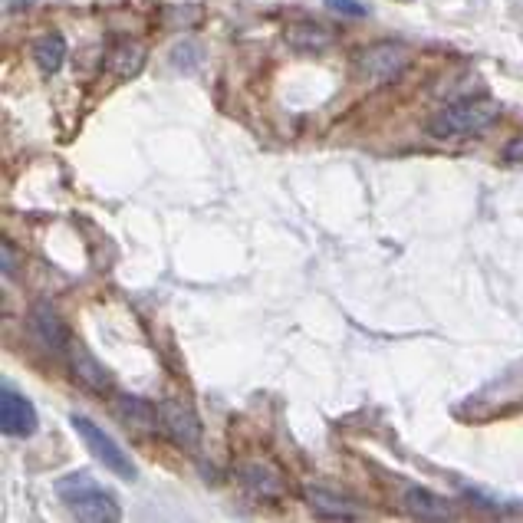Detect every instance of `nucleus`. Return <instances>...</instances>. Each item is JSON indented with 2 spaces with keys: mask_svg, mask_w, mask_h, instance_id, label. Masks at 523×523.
Segmentation results:
<instances>
[{
  "mask_svg": "<svg viewBox=\"0 0 523 523\" xmlns=\"http://www.w3.org/2000/svg\"><path fill=\"white\" fill-rule=\"evenodd\" d=\"M408 63V53L402 47H392V43H382V47H372L362 53V73L372 76L375 83H389V79H395Z\"/></svg>",
  "mask_w": 523,
  "mask_h": 523,
  "instance_id": "0eeeda50",
  "label": "nucleus"
},
{
  "mask_svg": "<svg viewBox=\"0 0 523 523\" xmlns=\"http://www.w3.org/2000/svg\"><path fill=\"white\" fill-rule=\"evenodd\" d=\"M106 66H109V73L119 76V79L139 76V70L145 66V50L139 47V43H119V47L109 53Z\"/></svg>",
  "mask_w": 523,
  "mask_h": 523,
  "instance_id": "9d476101",
  "label": "nucleus"
},
{
  "mask_svg": "<svg viewBox=\"0 0 523 523\" xmlns=\"http://www.w3.org/2000/svg\"><path fill=\"white\" fill-rule=\"evenodd\" d=\"M500 116L497 102L491 99H461L451 102L428 122V132L435 139H468V135L484 132L487 125H494Z\"/></svg>",
  "mask_w": 523,
  "mask_h": 523,
  "instance_id": "f03ea898",
  "label": "nucleus"
},
{
  "mask_svg": "<svg viewBox=\"0 0 523 523\" xmlns=\"http://www.w3.org/2000/svg\"><path fill=\"white\" fill-rule=\"evenodd\" d=\"M70 359H73V375L86 385V389H93V392H109L112 389L109 372L102 369L99 362L89 356V352L79 343H70Z\"/></svg>",
  "mask_w": 523,
  "mask_h": 523,
  "instance_id": "6e6552de",
  "label": "nucleus"
},
{
  "mask_svg": "<svg viewBox=\"0 0 523 523\" xmlns=\"http://www.w3.org/2000/svg\"><path fill=\"white\" fill-rule=\"evenodd\" d=\"M0 250H4V274L10 277V274H14V250H10V244H7V241L0 244Z\"/></svg>",
  "mask_w": 523,
  "mask_h": 523,
  "instance_id": "f3484780",
  "label": "nucleus"
},
{
  "mask_svg": "<svg viewBox=\"0 0 523 523\" xmlns=\"http://www.w3.org/2000/svg\"><path fill=\"white\" fill-rule=\"evenodd\" d=\"M405 504L415 517H422V520H448L451 517V507L445 504V500L422 491V487H412L405 497Z\"/></svg>",
  "mask_w": 523,
  "mask_h": 523,
  "instance_id": "ddd939ff",
  "label": "nucleus"
},
{
  "mask_svg": "<svg viewBox=\"0 0 523 523\" xmlns=\"http://www.w3.org/2000/svg\"><path fill=\"white\" fill-rule=\"evenodd\" d=\"M56 497L63 500L66 510L76 520L86 523H116L122 517V510L116 504V497L89 477V471H73L56 481Z\"/></svg>",
  "mask_w": 523,
  "mask_h": 523,
  "instance_id": "f257e3e1",
  "label": "nucleus"
},
{
  "mask_svg": "<svg viewBox=\"0 0 523 523\" xmlns=\"http://www.w3.org/2000/svg\"><path fill=\"white\" fill-rule=\"evenodd\" d=\"M37 408L27 399V395H20L14 385H0V428H4V435L10 438H30L33 431H37Z\"/></svg>",
  "mask_w": 523,
  "mask_h": 523,
  "instance_id": "39448f33",
  "label": "nucleus"
},
{
  "mask_svg": "<svg viewBox=\"0 0 523 523\" xmlns=\"http://www.w3.org/2000/svg\"><path fill=\"white\" fill-rule=\"evenodd\" d=\"M116 415L122 418V422H129L135 428H158V408H152L145 399H135V395H122V399L116 402Z\"/></svg>",
  "mask_w": 523,
  "mask_h": 523,
  "instance_id": "9b49d317",
  "label": "nucleus"
},
{
  "mask_svg": "<svg viewBox=\"0 0 523 523\" xmlns=\"http://www.w3.org/2000/svg\"><path fill=\"white\" fill-rule=\"evenodd\" d=\"M310 507L320 517H333V520H352L356 517V510H349L346 500H339V497L326 494V491H310Z\"/></svg>",
  "mask_w": 523,
  "mask_h": 523,
  "instance_id": "4468645a",
  "label": "nucleus"
},
{
  "mask_svg": "<svg viewBox=\"0 0 523 523\" xmlns=\"http://www.w3.org/2000/svg\"><path fill=\"white\" fill-rule=\"evenodd\" d=\"M14 4H33V0H14Z\"/></svg>",
  "mask_w": 523,
  "mask_h": 523,
  "instance_id": "a211bd4d",
  "label": "nucleus"
},
{
  "mask_svg": "<svg viewBox=\"0 0 523 523\" xmlns=\"http://www.w3.org/2000/svg\"><path fill=\"white\" fill-rule=\"evenodd\" d=\"M241 484L247 487L250 494L254 497H264V500H274L283 494V481H280V474L274 468H267V464H244L241 468Z\"/></svg>",
  "mask_w": 523,
  "mask_h": 523,
  "instance_id": "1a4fd4ad",
  "label": "nucleus"
},
{
  "mask_svg": "<svg viewBox=\"0 0 523 523\" xmlns=\"http://www.w3.org/2000/svg\"><path fill=\"white\" fill-rule=\"evenodd\" d=\"M158 428H162L175 445L188 448V451H198V445H201V418L195 415V408L185 402L158 405Z\"/></svg>",
  "mask_w": 523,
  "mask_h": 523,
  "instance_id": "20e7f679",
  "label": "nucleus"
},
{
  "mask_svg": "<svg viewBox=\"0 0 523 523\" xmlns=\"http://www.w3.org/2000/svg\"><path fill=\"white\" fill-rule=\"evenodd\" d=\"M504 162H510V165H523V139H514L504 149Z\"/></svg>",
  "mask_w": 523,
  "mask_h": 523,
  "instance_id": "dca6fc26",
  "label": "nucleus"
},
{
  "mask_svg": "<svg viewBox=\"0 0 523 523\" xmlns=\"http://www.w3.org/2000/svg\"><path fill=\"white\" fill-rule=\"evenodd\" d=\"M70 425H73L76 435L83 438L86 451H93V458L102 464V468L125 477V481H135V477H139V471H135V464L129 458V451H122L119 441L112 435H106V431H102L96 422H89L86 415H73Z\"/></svg>",
  "mask_w": 523,
  "mask_h": 523,
  "instance_id": "7ed1b4c3",
  "label": "nucleus"
},
{
  "mask_svg": "<svg viewBox=\"0 0 523 523\" xmlns=\"http://www.w3.org/2000/svg\"><path fill=\"white\" fill-rule=\"evenodd\" d=\"M326 7L346 17H366V7H362L359 0H326Z\"/></svg>",
  "mask_w": 523,
  "mask_h": 523,
  "instance_id": "2eb2a0df",
  "label": "nucleus"
},
{
  "mask_svg": "<svg viewBox=\"0 0 523 523\" xmlns=\"http://www.w3.org/2000/svg\"><path fill=\"white\" fill-rule=\"evenodd\" d=\"M33 60H37V66L43 73L53 76L66 60V40L60 37V33H47V37H40L37 47H33Z\"/></svg>",
  "mask_w": 523,
  "mask_h": 523,
  "instance_id": "f8f14e48",
  "label": "nucleus"
},
{
  "mask_svg": "<svg viewBox=\"0 0 523 523\" xmlns=\"http://www.w3.org/2000/svg\"><path fill=\"white\" fill-rule=\"evenodd\" d=\"M27 326H30V336L37 339L43 349H53V352L70 349V333H66L63 320L56 316V310H53L50 303H37V306H33Z\"/></svg>",
  "mask_w": 523,
  "mask_h": 523,
  "instance_id": "423d86ee",
  "label": "nucleus"
}]
</instances>
